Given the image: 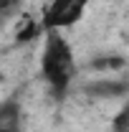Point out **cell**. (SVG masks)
<instances>
[{
  "label": "cell",
  "instance_id": "6da1fadb",
  "mask_svg": "<svg viewBox=\"0 0 129 132\" xmlns=\"http://www.w3.org/2000/svg\"><path fill=\"white\" fill-rule=\"evenodd\" d=\"M43 74L51 81V86L56 92H63L71 76H73V56H71V48L63 38L56 31L48 33L46 38V51H43Z\"/></svg>",
  "mask_w": 129,
  "mask_h": 132
},
{
  "label": "cell",
  "instance_id": "5b68a950",
  "mask_svg": "<svg viewBox=\"0 0 129 132\" xmlns=\"http://www.w3.org/2000/svg\"><path fill=\"white\" fill-rule=\"evenodd\" d=\"M124 66V59H119V56H106V59H96L94 61V69H109V71H114V69H122Z\"/></svg>",
  "mask_w": 129,
  "mask_h": 132
},
{
  "label": "cell",
  "instance_id": "3957f363",
  "mask_svg": "<svg viewBox=\"0 0 129 132\" xmlns=\"http://www.w3.org/2000/svg\"><path fill=\"white\" fill-rule=\"evenodd\" d=\"M0 132H20V112L18 104H3L0 107Z\"/></svg>",
  "mask_w": 129,
  "mask_h": 132
},
{
  "label": "cell",
  "instance_id": "7a4b0ae2",
  "mask_svg": "<svg viewBox=\"0 0 129 132\" xmlns=\"http://www.w3.org/2000/svg\"><path fill=\"white\" fill-rule=\"evenodd\" d=\"M89 0H51L48 10H46V26L48 28H61L76 23L84 13Z\"/></svg>",
  "mask_w": 129,
  "mask_h": 132
},
{
  "label": "cell",
  "instance_id": "8992f818",
  "mask_svg": "<svg viewBox=\"0 0 129 132\" xmlns=\"http://www.w3.org/2000/svg\"><path fill=\"white\" fill-rule=\"evenodd\" d=\"M127 117H129V112L124 109L122 114L116 117V132H127Z\"/></svg>",
  "mask_w": 129,
  "mask_h": 132
},
{
  "label": "cell",
  "instance_id": "277c9868",
  "mask_svg": "<svg viewBox=\"0 0 129 132\" xmlns=\"http://www.w3.org/2000/svg\"><path fill=\"white\" fill-rule=\"evenodd\" d=\"M91 97H116V94H124L127 86L122 81H96L86 89Z\"/></svg>",
  "mask_w": 129,
  "mask_h": 132
},
{
  "label": "cell",
  "instance_id": "52a82bcc",
  "mask_svg": "<svg viewBox=\"0 0 129 132\" xmlns=\"http://www.w3.org/2000/svg\"><path fill=\"white\" fill-rule=\"evenodd\" d=\"M18 0H0V13H10L13 8H15Z\"/></svg>",
  "mask_w": 129,
  "mask_h": 132
}]
</instances>
